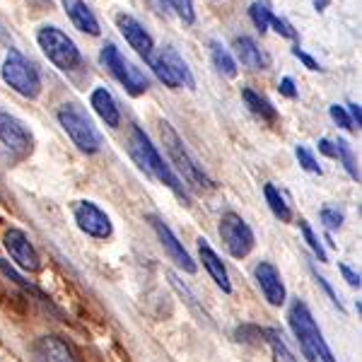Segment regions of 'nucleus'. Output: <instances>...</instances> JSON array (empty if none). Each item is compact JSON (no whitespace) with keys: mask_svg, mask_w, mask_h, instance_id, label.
Returning <instances> with one entry per match:
<instances>
[{"mask_svg":"<svg viewBox=\"0 0 362 362\" xmlns=\"http://www.w3.org/2000/svg\"><path fill=\"white\" fill-rule=\"evenodd\" d=\"M128 153H131L133 162L143 169L145 174H150L153 179H157L160 184H165L167 189H172L174 194H177L181 201L189 206V191H186V186L181 184L177 174L172 172V167L165 165V160H162L160 150L155 148L153 143H150V138L143 133V128L133 126L131 128V136H128Z\"/></svg>","mask_w":362,"mask_h":362,"instance_id":"nucleus-1","label":"nucleus"},{"mask_svg":"<svg viewBox=\"0 0 362 362\" xmlns=\"http://www.w3.org/2000/svg\"><path fill=\"white\" fill-rule=\"evenodd\" d=\"M288 319H290V329H293V334L297 336V341H300V346L305 350L309 362H338L334 358V353H331L329 343L321 336L317 321L309 314L305 302L295 300L293 307H290Z\"/></svg>","mask_w":362,"mask_h":362,"instance_id":"nucleus-2","label":"nucleus"},{"mask_svg":"<svg viewBox=\"0 0 362 362\" xmlns=\"http://www.w3.org/2000/svg\"><path fill=\"white\" fill-rule=\"evenodd\" d=\"M160 136H162V143H165V150L167 155L172 157V162L177 165L179 174L189 181V186H194V189H213V181L206 172H203V167L196 162V157L189 153V148H186V143L181 140V136L172 128V124H167V121H162L160 124Z\"/></svg>","mask_w":362,"mask_h":362,"instance_id":"nucleus-3","label":"nucleus"},{"mask_svg":"<svg viewBox=\"0 0 362 362\" xmlns=\"http://www.w3.org/2000/svg\"><path fill=\"white\" fill-rule=\"evenodd\" d=\"M56 116H58V124L63 126V131L68 133V138L73 140V145L80 153L95 155L102 150V136L92 126L90 116L85 114L83 107H78V104H63Z\"/></svg>","mask_w":362,"mask_h":362,"instance_id":"nucleus-4","label":"nucleus"},{"mask_svg":"<svg viewBox=\"0 0 362 362\" xmlns=\"http://www.w3.org/2000/svg\"><path fill=\"white\" fill-rule=\"evenodd\" d=\"M34 150V138L17 116L0 107V155L8 167L27 160Z\"/></svg>","mask_w":362,"mask_h":362,"instance_id":"nucleus-5","label":"nucleus"},{"mask_svg":"<svg viewBox=\"0 0 362 362\" xmlns=\"http://www.w3.org/2000/svg\"><path fill=\"white\" fill-rule=\"evenodd\" d=\"M37 42H39V49L44 51V56L49 58L58 70H63V73L78 68L80 61H83L73 39H70L63 29H58L54 25H46L39 29Z\"/></svg>","mask_w":362,"mask_h":362,"instance_id":"nucleus-6","label":"nucleus"},{"mask_svg":"<svg viewBox=\"0 0 362 362\" xmlns=\"http://www.w3.org/2000/svg\"><path fill=\"white\" fill-rule=\"evenodd\" d=\"M0 75L8 83L17 95L27 97V99H37L42 92V78H39V70L34 68L32 61H27L20 51H10L5 58Z\"/></svg>","mask_w":362,"mask_h":362,"instance_id":"nucleus-7","label":"nucleus"},{"mask_svg":"<svg viewBox=\"0 0 362 362\" xmlns=\"http://www.w3.org/2000/svg\"><path fill=\"white\" fill-rule=\"evenodd\" d=\"M99 61H102V66L107 68L109 73H112L114 78L126 87L128 95L138 97V95H143V92H148V87H150L148 78H145V75L140 73V70L133 66L131 61H126V58L121 56V51L116 49L114 44H104L102 46Z\"/></svg>","mask_w":362,"mask_h":362,"instance_id":"nucleus-8","label":"nucleus"},{"mask_svg":"<svg viewBox=\"0 0 362 362\" xmlns=\"http://www.w3.org/2000/svg\"><path fill=\"white\" fill-rule=\"evenodd\" d=\"M220 237L235 259H244L254 249V232L237 213H225L220 218Z\"/></svg>","mask_w":362,"mask_h":362,"instance_id":"nucleus-9","label":"nucleus"},{"mask_svg":"<svg viewBox=\"0 0 362 362\" xmlns=\"http://www.w3.org/2000/svg\"><path fill=\"white\" fill-rule=\"evenodd\" d=\"M3 247L8 249L10 259H13L20 268H25V271L34 273V271H39V268H42V259H39L34 244L29 242V237L22 230H17V227H10V230H5Z\"/></svg>","mask_w":362,"mask_h":362,"instance_id":"nucleus-10","label":"nucleus"},{"mask_svg":"<svg viewBox=\"0 0 362 362\" xmlns=\"http://www.w3.org/2000/svg\"><path fill=\"white\" fill-rule=\"evenodd\" d=\"M73 215H75V223H78V227L85 235H90L95 239L112 237V220H109V215L99 206H95L92 201L75 203Z\"/></svg>","mask_w":362,"mask_h":362,"instance_id":"nucleus-11","label":"nucleus"},{"mask_svg":"<svg viewBox=\"0 0 362 362\" xmlns=\"http://www.w3.org/2000/svg\"><path fill=\"white\" fill-rule=\"evenodd\" d=\"M150 225H153V230H155V235L157 239H160V244H162V249L167 251V256L169 259L177 264L181 271H186V273H196V264H194V259L189 256V251L184 249V244L179 242L177 237H174V232L169 230V227L162 223L157 215H150Z\"/></svg>","mask_w":362,"mask_h":362,"instance_id":"nucleus-12","label":"nucleus"},{"mask_svg":"<svg viewBox=\"0 0 362 362\" xmlns=\"http://www.w3.org/2000/svg\"><path fill=\"white\" fill-rule=\"evenodd\" d=\"M116 27H119V32L124 34L126 42L131 44V49H136L138 56H143L145 61L153 56V49H155L153 37H150L148 29L140 25L136 17L128 15V13H119L116 15Z\"/></svg>","mask_w":362,"mask_h":362,"instance_id":"nucleus-13","label":"nucleus"},{"mask_svg":"<svg viewBox=\"0 0 362 362\" xmlns=\"http://www.w3.org/2000/svg\"><path fill=\"white\" fill-rule=\"evenodd\" d=\"M34 362H80L75 353L58 336H42L32 343Z\"/></svg>","mask_w":362,"mask_h":362,"instance_id":"nucleus-14","label":"nucleus"},{"mask_svg":"<svg viewBox=\"0 0 362 362\" xmlns=\"http://www.w3.org/2000/svg\"><path fill=\"white\" fill-rule=\"evenodd\" d=\"M254 276H256V283H259L261 293H264V297L268 300V305H273V307L283 305L285 302V285H283V280H280L278 268L273 264H268V261H261V264L256 266Z\"/></svg>","mask_w":362,"mask_h":362,"instance_id":"nucleus-15","label":"nucleus"},{"mask_svg":"<svg viewBox=\"0 0 362 362\" xmlns=\"http://www.w3.org/2000/svg\"><path fill=\"white\" fill-rule=\"evenodd\" d=\"M61 3H63V10H66L68 20L73 22L80 32L90 34V37H99V32H102V29H99L97 17H95V13H92L90 8H87L85 0H61Z\"/></svg>","mask_w":362,"mask_h":362,"instance_id":"nucleus-16","label":"nucleus"},{"mask_svg":"<svg viewBox=\"0 0 362 362\" xmlns=\"http://www.w3.org/2000/svg\"><path fill=\"white\" fill-rule=\"evenodd\" d=\"M198 256H201V261H203V268H206L210 273V278L215 280V285L223 288V293H232V283H230V276H227L225 264L220 261V256L210 249V244L203 237L198 239Z\"/></svg>","mask_w":362,"mask_h":362,"instance_id":"nucleus-17","label":"nucleus"},{"mask_svg":"<svg viewBox=\"0 0 362 362\" xmlns=\"http://www.w3.org/2000/svg\"><path fill=\"white\" fill-rule=\"evenodd\" d=\"M90 107L95 109L97 116L109 128H116L121 124V114H119V107H116V99L112 97V92H109L107 87H95V90H92Z\"/></svg>","mask_w":362,"mask_h":362,"instance_id":"nucleus-18","label":"nucleus"},{"mask_svg":"<svg viewBox=\"0 0 362 362\" xmlns=\"http://www.w3.org/2000/svg\"><path fill=\"white\" fill-rule=\"evenodd\" d=\"M235 51L237 58L244 68L249 70H266L268 68V56L259 49V44L251 37H237L235 39Z\"/></svg>","mask_w":362,"mask_h":362,"instance_id":"nucleus-19","label":"nucleus"},{"mask_svg":"<svg viewBox=\"0 0 362 362\" xmlns=\"http://www.w3.org/2000/svg\"><path fill=\"white\" fill-rule=\"evenodd\" d=\"M162 58V63H165V66L172 70V75L174 78L179 80V85L181 87H196V80H194V75H191V70H189V66H186L184 63V58H181L177 51L172 49V46H165V49L160 51V54H157Z\"/></svg>","mask_w":362,"mask_h":362,"instance_id":"nucleus-20","label":"nucleus"},{"mask_svg":"<svg viewBox=\"0 0 362 362\" xmlns=\"http://www.w3.org/2000/svg\"><path fill=\"white\" fill-rule=\"evenodd\" d=\"M242 99L247 102L249 112L259 116L261 121H268V124H273V121L278 119V109L273 107V104L268 102L266 97L256 95V92H254V90H249V87H244V90H242Z\"/></svg>","mask_w":362,"mask_h":362,"instance_id":"nucleus-21","label":"nucleus"},{"mask_svg":"<svg viewBox=\"0 0 362 362\" xmlns=\"http://www.w3.org/2000/svg\"><path fill=\"white\" fill-rule=\"evenodd\" d=\"M264 196H266L268 208L273 210V215H276L280 223H290V220H293V210H290V206L285 203V198L280 196V191L276 189V186L266 184L264 186Z\"/></svg>","mask_w":362,"mask_h":362,"instance_id":"nucleus-22","label":"nucleus"},{"mask_svg":"<svg viewBox=\"0 0 362 362\" xmlns=\"http://www.w3.org/2000/svg\"><path fill=\"white\" fill-rule=\"evenodd\" d=\"M210 56H213V63H215V68H218L220 73L227 75V78H235V75H237V63H235V58L230 56V51H227L223 44L210 42Z\"/></svg>","mask_w":362,"mask_h":362,"instance_id":"nucleus-23","label":"nucleus"},{"mask_svg":"<svg viewBox=\"0 0 362 362\" xmlns=\"http://www.w3.org/2000/svg\"><path fill=\"white\" fill-rule=\"evenodd\" d=\"M264 336H266V343L271 346L273 360H276V362H300L293 353H290V348L285 346L283 336H280L276 329H266V331H264Z\"/></svg>","mask_w":362,"mask_h":362,"instance_id":"nucleus-24","label":"nucleus"},{"mask_svg":"<svg viewBox=\"0 0 362 362\" xmlns=\"http://www.w3.org/2000/svg\"><path fill=\"white\" fill-rule=\"evenodd\" d=\"M249 17L261 34L268 32V25H271V17H273L271 3H268V0H254V3L249 5Z\"/></svg>","mask_w":362,"mask_h":362,"instance_id":"nucleus-25","label":"nucleus"},{"mask_svg":"<svg viewBox=\"0 0 362 362\" xmlns=\"http://www.w3.org/2000/svg\"><path fill=\"white\" fill-rule=\"evenodd\" d=\"M334 148H336V160L343 162L346 172L353 179H360V172H358V167H355V157H353V150H350V145L346 143V140H336Z\"/></svg>","mask_w":362,"mask_h":362,"instance_id":"nucleus-26","label":"nucleus"},{"mask_svg":"<svg viewBox=\"0 0 362 362\" xmlns=\"http://www.w3.org/2000/svg\"><path fill=\"white\" fill-rule=\"evenodd\" d=\"M165 3H167L169 10H174V15H177L179 20L186 22V25H191V22L196 20L194 3H191V0H165Z\"/></svg>","mask_w":362,"mask_h":362,"instance_id":"nucleus-27","label":"nucleus"},{"mask_svg":"<svg viewBox=\"0 0 362 362\" xmlns=\"http://www.w3.org/2000/svg\"><path fill=\"white\" fill-rule=\"evenodd\" d=\"M300 230H302V235H305V242L309 244V249H312L314 254L319 256L321 264H326V261H329V259H326V251H324V247H321V242L317 239V235L312 232V227H309L307 220H300Z\"/></svg>","mask_w":362,"mask_h":362,"instance_id":"nucleus-28","label":"nucleus"},{"mask_svg":"<svg viewBox=\"0 0 362 362\" xmlns=\"http://www.w3.org/2000/svg\"><path fill=\"white\" fill-rule=\"evenodd\" d=\"M295 157H297V162L302 165V169H307V172H312V174H321V167L317 165L314 155L309 153L305 145H297V148H295Z\"/></svg>","mask_w":362,"mask_h":362,"instance_id":"nucleus-29","label":"nucleus"},{"mask_svg":"<svg viewBox=\"0 0 362 362\" xmlns=\"http://www.w3.org/2000/svg\"><path fill=\"white\" fill-rule=\"evenodd\" d=\"M268 27H273L276 32L280 34V37H285V39H297V32L293 29V25H290L288 20H283V17H276L273 15L271 17V25Z\"/></svg>","mask_w":362,"mask_h":362,"instance_id":"nucleus-30","label":"nucleus"},{"mask_svg":"<svg viewBox=\"0 0 362 362\" xmlns=\"http://www.w3.org/2000/svg\"><path fill=\"white\" fill-rule=\"evenodd\" d=\"M321 223L326 225V230H338L343 225V215L336 208H324L321 210Z\"/></svg>","mask_w":362,"mask_h":362,"instance_id":"nucleus-31","label":"nucleus"},{"mask_svg":"<svg viewBox=\"0 0 362 362\" xmlns=\"http://www.w3.org/2000/svg\"><path fill=\"white\" fill-rule=\"evenodd\" d=\"M329 114H331V119L336 121L338 126L341 128H346V131H353V121H350V116H348V112L343 107H338V104H334V107L329 109Z\"/></svg>","mask_w":362,"mask_h":362,"instance_id":"nucleus-32","label":"nucleus"},{"mask_svg":"<svg viewBox=\"0 0 362 362\" xmlns=\"http://www.w3.org/2000/svg\"><path fill=\"white\" fill-rule=\"evenodd\" d=\"M293 56H295V58H300V61L305 63V66H307L309 70H321V66H319V63L314 61V58L309 56V54H305V51H302L300 46H295V49H293Z\"/></svg>","mask_w":362,"mask_h":362,"instance_id":"nucleus-33","label":"nucleus"},{"mask_svg":"<svg viewBox=\"0 0 362 362\" xmlns=\"http://www.w3.org/2000/svg\"><path fill=\"white\" fill-rule=\"evenodd\" d=\"M278 90H280V95H283V97H288V99H295V97H297V90H295L293 78H283V80H280Z\"/></svg>","mask_w":362,"mask_h":362,"instance_id":"nucleus-34","label":"nucleus"},{"mask_svg":"<svg viewBox=\"0 0 362 362\" xmlns=\"http://www.w3.org/2000/svg\"><path fill=\"white\" fill-rule=\"evenodd\" d=\"M341 273L346 276L348 285H353V288H360V273H355L353 268L346 266V264H341Z\"/></svg>","mask_w":362,"mask_h":362,"instance_id":"nucleus-35","label":"nucleus"},{"mask_svg":"<svg viewBox=\"0 0 362 362\" xmlns=\"http://www.w3.org/2000/svg\"><path fill=\"white\" fill-rule=\"evenodd\" d=\"M319 150H321V153H324L326 157H336L334 140H329V138H321V140H319Z\"/></svg>","mask_w":362,"mask_h":362,"instance_id":"nucleus-36","label":"nucleus"},{"mask_svg":"<svg viewBox=\"0 0 362 362\" xmlns=\"http://www.w3.org/2000/svg\"><path fill=\"white\" fill-rule=\"evenodd\" d=\"M348 116L350 121H355L358 128L362 126V112H360V104H348Z\"/></svg>","mask_w":362,"mask_h":362,"instance_id":"nucleus-37","label":"nucleus"},{"mask_svg":"<svg viewBox=\"0 0 362 362\" xmlns=\"http://www.w3.org/2000/svg\"><path fill=\"white\" fill-rule=\"evenodd\" d=\"M312 5H314V10H317V13H324V10L331 5V0H312Z\"/></svg>","mask_w":362,"mask_h":362,"instance_id":"nucleus-38","label":"nucleus"}]
</instances>
